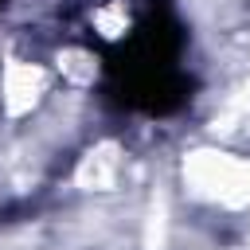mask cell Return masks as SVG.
<instances>
[{"label":"cell","instance_id":"6da1fadb","mask_svg":"<svg viewBox=\"0 0 250 250\" xmlns=\"http://www.w3.org/2000/svg\"><path fill=\"white\" fill-rule=\"evenodd\" d=\"M0 90H4V109L12 117H20V113H27L39 102V94H43V70L31 66V62H8Z\"/></svg>","mask_w":250,"mask_h":250},{"label":"cell","instance_id":"7a4b0ae2","mask_svg":"<svg viewBox=\"0 0 250 250\" xmlns=\"http://www.w3.org/2000/svg\"><path fill=\"white\" fill-rule=\"evenodd\" d=\"M113 176H117V148H109V145L90 152L82 160V168H78V184L82 188H109Z\"/></svg>","mask_w":250,"mask_h":250}]
</instances>
